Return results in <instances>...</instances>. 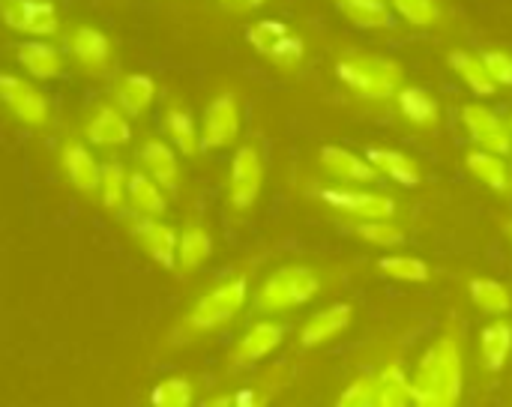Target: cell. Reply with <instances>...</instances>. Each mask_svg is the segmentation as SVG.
I'll return each mask as SVG.
<instances>
[{
  "mask_svg": "<svg viewBox=\"0 0 512 407\" xmlns=\"http://www.w3.org/2000/svg\"><path fill=\"white\" fill-rule=\"evenodd\" d=\"M468 168H471V174H474L477 180H483L489 189H495V192H507V189H510V168H507V162H504L498 153H492V150H477V153L468 156Z\"/></svg>",
  "mask_w": 512,
  "mask_h": 407,
  "instance_id": "4316f807",
  "label": "cell"
},
{
  "mask_svg": "<svg viewBox=\"0 0 512 407\" xmlns=\"http://www.w3.org/2000/svg\"><path fill=\"white\" fill-rule=\"evenodd\" d=\"M351 318H354V309L348 303H336V306H327L324 312H318L315 318H309V324L303 327L300 333V342L306 348H318L330 339H336L339 333H345L351 327Z\"/></svg>",
  "mask_w": 512,
  "mask_h": 407,
  "instance_id": "4fadbf2b",
  "label": "cell"
},
{
  "mask_svg": "<svg viewBox=\"0 0 512 407\" xmlns=\"http://www.w3.org/2000/svg\"><path fill=\"white\" fill-rule=\"evenodd\" d=\"M126 198L132 201L135 210H141L144 216H162L165 213V195L162 186L150 177V174H132L126 183Z\"/></svg>",
  "mask_w": 512,
  "mask_h": 407,
  "instance_id": "484cf974",
  "label": "cell"
},
{
  "mask_svg": "<svg viewBox=\"0 0 512 407\" xmlns=\"http://www.w3.org/2000/svg\"><path fill=\"white\" fill-rule=\"evenodd\" d=\"M246 39H249V45H252L258 54L270 57L273 63H279V66H285V69H288V66H297V63L303 60V54H306L303 39L294 36V33L288 30V24H285V21H276V18L255 21V24L246 30Z\"/></svg>",
  "mask_w": 512,
  "mask_h": 407,
  "instance_id": "5b68a950",
  "label": "cell"
},
{
  "mask_svg": "<svg viewBox=\"0 0 512 407\" xmlns=\"http://www.w3.org/2000/svg\"><path fill=\"white\" fill-rule=\"evenodd\" d=\"M135 237L141 240V246L150 252V258L159 267H165V270H174L177 267V240L180 237H177L174 228H168L165 222H156L150 216V219H144V222L135 225Z\"/></svg>",
  "mask_w": 512,
  "mask_h": 407,
  "instance_id": "7c38bea8",
  "label": "cell"
},
{
  "mask_svg": "<svg viewBox=\"0 0 512 407\" xmlns=\"http://www.w3.org/2000/svg\"><path fill=\"white\" fill-rule=\"evenodd\" d=\"M156 99V84L150 75H126L117 87V102L129 117L144 114Z\"/></svg>",
  "mask_w": 512,
  "mask_h": 407,
  "instance_id": "d4e9b609",
  "label": "cell"
},
{
  "mask_svg": "<svg viewBox=\"0 0 512 407\" xmlns=\"http://www.w3.org/2000/svg\"><path fill=\"white\" fill-rule=\"evenodd\" d=\"M462 120L471 132V138L483 147V150H492L498 156H507L512 150V135L510 129L504 126V120L498 114H492L489 108L483 105H465L462 108Z\"/></svg>",
  "mask_w": 512,
  "mask_h": 407,
  "instance_id": "8fae6325",
  "label": "cell"
},
{
  "mask_svg": "<svg viewBox=\"0 0 512 407\" xmlns=\"http://www.w3.org/2000/svg\"><path fill=\"white\" fill-rule=\"evenodd\" d=\"M321 162L333 177H339L345 183H372L378 177V168L369 159H360L357 153H351L345 147H324Z\"/></svg>",
  "mask_w": 512,
  "mask_h": 407,
  "instance_id": "9a60e30c",
  "label": "cell"
},
{
  "mask_svg": "<svg viewBox=\"0 0 512 407\" xmlns=\"http://www.w3.org/2000/svg\"><path fill=\"white\" fill-rule=\"evenodd\" d=\"M126 183H129V177L123 174V168L120 165H102V180H99V192H102V204L108 207V210H117V207H123V201H126Z\"/></svg>",
  "mask_w": 512,
  "mask_h": 407,
  "instance_id": "d590c367",
  "label": "cell"
},
{
  "mask_svg": "<svg viewBox=\"0 0 512 407\" xmlns=\"http://www.w3.org/2000/svg\"><path fill=\"white\" fill-rule=\"evenodd\" d=\"M321 198L357 219H390L396 216V201L378 192H354V189H321Z\"/></svg>",
  "mask_w": 512,
  "mask_h": 407,
  "instance_id": "30bf717a",
  "label": "cell"
},
{
  "mask_svg": "<svg viewBox=\"0 0 512 407\" xmlns=\"http://www.w3.org/2000/svg\"><path fill=\"white\" fill-rule=\"evenodd\" d=\"M318 291H321V279L309 267H282L258 291V309L264 312L297 309L306 306Z\"/></svg>",
  "mask_w": 512,
  "mask_h": 407,
  "instance_id": "3957f363",
  "label": "cell"
},
{
  "mask_svg": "<svg viewBox=\"0 0 512 407\" xmlns=\"http://www.w3.org/2000/svg\"><path fill=\"white\" fill-rule=\"evenodd\" d=\"M0 15L12 30L30 33V36H51L57 33V9L48 0H3Z\"/></svg>",
  "mask_w": 512,
  "mask_h": 407,
  "instance_id": "52a82bcc",
  "label": "cell"
},
{
  "mask_svg": "<svg viewBox=\"0 0 512 407\" xmlns=\"http://www.w3.org/2000/svg\"><path fill=\"white\" fill-rule=\"evenodd\" d=\"M483 63L486 69L492 72V78L498 81V87H512V57L504 51H486L483 54Z\"/></svg>",
  "mask_w": 512,
  "mask_h": 407,
  "instance_id": "f35d334b",
  "label": "cell"
},
{
  "mask_svg": "<svg viewBox=\"0 0 512 407\" xmlns=\"http://www.w3.org/2000/svg\"><path fill=\"white\" fill-rule=\"evenodd\" d=\"M357 237L372 243V246H402L405 243V231L387 219H360Z\"/></svg>",
  "mask_w": 512,
  "mask_h": 407,
  "instance_id": "e575fe53",
  "label": "cell"
},
{
  "mask_svg": "<svg viewBox=\"0 0 512 407\" xmlns=\"http://www.w3.org/2000/svg\"><path fill=\"white\" fill-rule=\"evenodd\" d=\"M375 384H378V407L414 405V384H411V378L405 375L402 366L390 363V366L375 378Z\"/></svg>",
  "mask_w": 512,
  "mask_h": 407,
  "instance_id": "7402d4cb",
  "label": "cell"
},
{
  "mask_svg": "<svg viewBox=\"0 0 512 407\" xmlns=\"http://www.w3.org/2000/svg\"><path fill=\"white\" fill-rule=\"evenodd\" d=\"M471 300L489 315H504L512 309V294L498 279H471Z\"/></svg>",
  "mask_w": 512,
  "mask_h": 407,
  "instance_id": "4dcf8cb0",
  "label": "cell"
},
{
  "mask_svg": "<svg viewBox=\"0 0 512 407\" xmlns=\"http://www.w3.org/2000/svg\"><path fill=\"white\" fill-rule=\"evenodd\" d=\"M339 81L354 90L360 99H393L402 84L405 72L396 60L378 57V54H354L336 63Z\"/></svg>",
  "mask_w": 512,
  "mask_h": 407,
  "instance_id": "7a4b0ae2",
  "label": "cell"
},
{
  "mask_svg": "<svg viewBox=\"0 0 512 407\" xmlns=\"http://www.w3.org/2000/svg\"><path fill=\"white\" fill-rule=\"evenodd\" d=\"M210 252H213V240H210V234H207L204 228H198V225L186 228V231L180 234V240H177V264H180L183 270H198V267L210 258Z\"/></svg>",
  "mask_w": 512,
  "mask_h": 407,
  "instance_id": "f1b7e54d",
  "label": "cell"
},
{
  "mask_svg": "<svg viewBox=\"0 0 512 407\" xmlns=\"http://www.w3.org/2000/svg\"><path fill=\"white\" fill-rule=\"evenodd\" d=\"M381 273L399 282H426L429 279V267L420 258H408V255H387L378 261Z\"/></svg>",
  "mask_w": 512,
  "mask_h": 407,
  "instance_id": "d6a6232c",
  "label": "cell"
},
{
  "mask_svg": "<svg viewBox=\"0 0 512 407\" xmlns=\"http://www.w3.org/2000/svg\"><path fill=\"white\" fill-rule=\"evenodd\" d=\"M339 9L357 24V27H393V12L387 0H336Z\"/></svg>",
  "mask_w": 512,
  "mask_h": 407,
  "instance_id": "f546056e",
  "label": "cell"
},
{
  "mask_svg": "<svg viewBox=\"0 0 512 407\" xmlns=\"http://www.w3.org/2000/svg\"><path fill=\"white\" fill-rule=\"evenodd\" d=\"M264 186V165L255 147H240L231 159V204L237 210H249Z\"/></svg>",
  "mask_w": 512,
  "mask_h": 407,
  "instance_id": "8992f818",
  "label": "cell"
},
{
  "mask_svg": "<svg viewBox=\"0 0 512 407\" xmlns=\"http://www.w3.org/2000/svg\"><path fill=\"white\" fill-rule=\"evenodd\" d=\"M141 162L147 168V174L162 186V189H177L180 186V165H177V156L174 150L165 144V141H156L150 138L141 150Z\"/></svg>",
  "mask_w": 512,
  "mask_h": 407,
  "instance_id": "ac0fdd59",
  "label": "cell"
},
{
  "mask_svg": "<svg viewBox=\"0 0 512 407\" xmlns=\"http://www.w3.org/2000/svg\"><path fill=\"white\" fill-rule=\"evenodd\" d=\"M195 399L192 384L186 378H165L153 387L150 405L153 407H189Z\"/></svg>",
  "mask_w": 512,
  "mask_h": 407,
  "instance_id": "836d02e7",
  "label": "cell"
},
{
  "mask_svg": "<svg viewBox=\"0 0 512 407\" xmlns=\"http://www.w3.org/2000/svg\"><path fill=\"white\" fill-rule=\"evenodd\" d=\"M339 407H375L378 405V384H375V378H369V375H363V378H357L342 396H339Z\"/></svg>",
  "mask_w": 512,
  "mask_h": 407,
  "instance_id": "74e56055",
  "label": "cell"
},
{
  "mask_svg": "<svg viewBox=\"0 0 512 407\" xmlns=\"http://www.w3.org/2000/svg\"><path fill=\"white\" fill-rule=\"evenodd\" d=\"M246 294H249V282H246L243 276L222 282L219 288H213L210 294H204V297L195 303V309H192V315H189V327H195V330L222 327L225 321H231V318L243 309Z\"/></svg>",
  "mask_w": 512,
  "mask_h": 407,
  "instance_id": "277c9868",
  "label": "cell"
},
{
  "mask_svg": "<svg viewBox=\"0 0 512 407\" xmlns=\"http://www.w3.org/2000/svg\"><path fill=\"white\" fill-rule=\"evenodd\" d=\"M63 171L69 177V183L78 189V192H99V180H102V165L93 159V153L84 147V144H66L63 147Z\"/></svg>",
  "mask_w": 512,
  "mask_h": 407,
  "instance_id": "5bb4252c",
  "label": "cell"
},
{
  "mask_svg": "<svg viewBox=\"0 0 512 407\" xmlns=\"http://www.w3.org/2000/svg\"><path fill=\"white\" fill-rule=\"evenodd\" d=\"M72 54L78 57V63H84L87 69H102L111 57V42L102 30L96 27H78L72 33Z\"/></svg>",
  "mask_w": 512,
  "mask_h": 407,
  "instance_id": "44dd1931",
  "label": "cell"
},
{
  "mask_svg": "<svg viewBox=\"0 0 512 407\" xmlns=\"http://www.w3.org/2000/svg\"><path fill=\"white\" fill-rule=\"evenodd\" d=\"M396 99H399L402 114H405L414 126H423V129L435 126V120H438V105H435V99H432L426 90H420V87H402V90L396 93Z\"/></svg>",
  "mask_w": 512,
  "mask_h": 407,
  "instance_id": "83f0119b",
  "label": "cell"
},
{
  "mask_svg": "<svg viewBox=\"0 0 512 407\" xmlns=\"http://www.w3.org/2000/svg\"><path fill=\"white\" fill-rule=\"evenodd\" d=\"M285 339V330L279 324H255L243 339L240 345L234 348V363L237 366H246V363H258L264 360L267 354H273Z\"/></svg>",
  "mask_w": 512,
  "mask_h": 407,
  "instance_id": "2e32d148",
  "label": "cell"
},
{
  "mask_svg": "<svg viewBox=\"0 0 512 407\" xmlns=\"http://www.w3.org/2000/svg\"><path fill=\"white\" fill-rule=\"evenodd\" d=\"M18 63L30 75L45 78V81L57 78L60 69H63V60H60L57 48H51L48 42H39V39H30V42H21L18 45Z\"/></svg>",
  "mask_w": 512,
  "mask_h": 407,
  "instance_id": "d6986e66",
  "label": "cell"
},
{
  "mask_svg": "<svg viewBox=\"0 0 512 407\" xmlns=\"http://www.w3.org/2000/svg\"><path fill=\"white\" fill-rule=\"evenodd\" d=\"M450 66L459 72V78L480 96H492L498 90V81L492 78V72L486 69L483 57L477 54H468V51H453L450 54Z\"/></svg>",
  "mask_w": 512,
  "mask_h": 407,
  "instance_id": "cb8c5ba5",
  "label": "cell"
},
{
  "mask_svg": "<svg viewBox=\"0 0 512 407\" xmlns=\"http://www.w3.org/2000/svg\"><path fill=\"white\" fill-rule=\"evenodd\" d=\"M0 99L27 126H42L48 120V102H45V96L33 84L21 81L15 75H0Z\"/></svg>",
  "mask_w": 512,
  "mask_h": 407,
  "instance_id": "9c48e42d",
  "label": "cell"
},
{
  "mask_svg": "<svg viewBox=\"0 0 512 407\" xmlns=\"http://www.w3.org/2000/svg\"><path fill=\"white\" fill-rule=\"evenodd\" d=\"M369 162L378 168V174L390 177L393 183L399 186H417L423 177H420V168L414 159H408L405 153L399 150H384V147H372L369 150Z\"/></svg>",
  "mask_w": 512,
  "mask_h": 407,
  "instance_id": "ffe728a7",
  "label": "cell"
},
{
  "mask_svg": "<svg viewBox=\"0 0 512 407\" xmlns=\"http://www.w3.org/2000/svg\"><path fill=\"white\" fill-rule=\"evenodd\" d=\"M225 9H234V12H246V9H258L261 3H267V0H219Z\"/></svg>",
  "mask_w": 512,
  "mask_h": 407,
  "instance_id": "ab89813d",
  "label": "cell"
},
{
  "mask_svg": "<svg viewBox=\"0 0 512 407\" xmlns=\"http://www.w3.org/2000/svg\"><path fill=\"white\" fill-rule=\"evenodd\" d=\"M165 126H168V135H171V141L177 144L180 153H186V156H195V153H198L201 135H198V129H195V120H192L189 111H183V108H168Z\"/></svg>",
  "mask_w": 512,
  "mask_h": 407,
  "instance_id": "1f68e13d",
  "label": "cell"
},
{
  "mask_svg": "<svg viewBox=\"0 0 512 407\" xmlns=\"http://www.w3.org/2000/svg\"><path fill=\"white\" fill-rule=\"evenodd\" d=\"M87 138H90L93 144H102V147L129 144L132 126H129V120H126L117 108L102 105V108H96V114H93L90 123H87Z\"/></svg>",
  "mask_w": 512,
  "mask_h": 407,
  "instance_id": "e0dca14e",
  "label": "cell"
},
{
  "mask_svg": "<svg viewBox=\"0 0 512 407\" xmlns=\"http://www.w3.org/2000/svg\"><path fill=\"white\" fill-rule=\"evenodd\" d=\"M414 405L420 407H453L462 396V357L456 339H438L417 366Z\"/></svg>",
  "mask_w": 512,
  "mask_h": 407,
  "instance_id": "6da1fadb",
  "label": "cell"
},
{
  "mask_svg": "<svg viewBox=\"0 0 512 407\" xmlns=\"http://www.w3.org/2000/svg\"><path fill=\"white\" fill-rule=\"evenodd\" d=\"M393 6L414 27H432L441 15L435 0H393Z\"/></svg>",
  "mask_w": 512,
  "mask_h": 407,
  "instance_id": "8d00e7d4",
  "label": "cell"
},
{
  "mask_svg": "<svg viewBox=\"0 0 512 407\" xmlns=\"http://www.w3.org/2000/svg\"><path fill=\"white\" fill-rule=\"evenodd\" d=\"M512 351V327L498 321V324H489L483 333H480V354H483V366L489 372H501L507 366Z\"/></svg>",
  "mask_w": 512,
  "mask_h": 407,
  "instance_id": "603a6c76",
  "label": "cell"
},
{
  "mask_svg": "<svg viewBox=\"0 0 512 407\" xmlns=\"http://www.w3.org/2000/svg\"><path fill=\"white\" fill-rule=\"evenodd\" d=\"M240 132V108L234 93H222L216 96L207 111H204V123H201V147L216 150L225 147L237 138Z\"/></svg>",
  "mask_w": 512,
  "mask_h": 407,
  "instance_id": "ba28073f",
  "label": "cell"
}]
</instances>
